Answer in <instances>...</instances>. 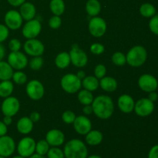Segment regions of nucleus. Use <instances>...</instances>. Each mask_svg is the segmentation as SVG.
Instances as JSON below:
<instances>
[{"label":"nucleus","mask_w":158,"mask_h":158,"mask_svg":"<svg viewBox=\"0 0 158 158\" xmlns=\"http://www.w3.org/2000/svg\"><path fill=\"white\" fill-rule=\"evenodd\" d=\"M93 113L98 118L106 120L114 114V104L113 100L106 95H100L94 99L92 103Z\"/></svg>","instance_id":"f257e3e1"},{"label":"nucleus","mask_w":158,"mask_h":158,"mask_svg":"<svg viewBox=\"0 0 158 158\" xmlns=\"http://www.w3.org/2000/svg\"><path fill=\"white\" fill-rule=\"evenodd\" d=\"M65 158H86L88 150L85 143L79 139H73L65 144L63 148Z\"/></svg>","instance_id":"f03ea898"},{"label":"nucleus","mask_w":158,"mask_h":158,"mask_svg":"<svg viewBox=\"0 0 158 158\" xmlns=\"http://www.w3.org/2000/svg\"><path fill=\"white\" fill-rule=\"evenodd\" d=\"M127 63L132 67H140L144 64L148 58V52L142 46H135L128 51Z\"/></svg>","instance_id":"7ed1b4c3"},{"label":"nucleus","mask_w":158,"mask_h":158,"mask_svg":"<svg viewBox=\"0 0 158 158\" xmlns=\"http://www.w3.org/2000/svg\"><path fill=\"white\" fill-rule=\"evenodd\" d=\"M60 84L65 92L68 94H75L81 88L82 81L75 74L69 73L63 76Z\"/></svg>","instance_id":"20e7f679"},{"label":"nucleus","mask_w":158,"mask_h":158,"mask_svg":"<svg viewBox=\"0 0 158 158\" xmlns=\"http://www.w3.org/2000/svg\"><path fill=\"white\" fill-rule=\"evenodd\" d=\"M35 141L29 137H23L19 140L17 145V151L19 155L25 158H29L35 152Z\"/></svg>","instance_id":"39448f33"},{"label":"nucleus","mask_w":158,"mask_h":158,"mask_svg":"<svg viewBox=\"0 0 158 158\" xmlns=\"http://www.w3.org/2000/svg\"><path fill=\"white\" fill-rule=\"evenodd\" d=\"M89 32L93 36L100 38L103 36L106 31V23L103 19L94 16L89 20L88 25Z\"/></svg>","instance_id":"423d86ee"},{"label":"nucleus","mask_w":158,"mask_h":158,"mask_svg":"<svg viewBox=\"0 0 158 158\" xmlns=\"http://www.w3.org/2000/svg\"><path fill=\"white\" fill-rule=\"evenodd\" d=\"M28 97L33 100H40L43 97L45 89L41 82L36 80H32L27 83L26 87Z\"/></svg>","instance_id":"0eeeda50"},{"label":"nucleus","mask_w":158,"mask_h":158,"mask_svg":"<svg viewBox=\"0 0 158 158\" xmlns=\"http://www.w3.org/2000/svg\"><path fill=\"white\" fill-rule=\"evenodd\" d=\"M69 56L71 63L77 67H84L88 63V56L86 53L77 45L72 46V49L69 52Z\"/></svg>","instance_id":"6e6552de"},{"label":"nucleus","mask_w":158,"mask_h":158,"mask_svg":"<svg viewBox=\"0 0 158 158\" xmlns=\"http://www.w3.org/2000/svg\"><path fill=\"white\" fill-rule=\"evenodd\" d=\"M20 103L15 97H8L4 99L1 105V110L4 116L13 117L19 112Z\"/></svg>","instance_id":"1a4fd4ad"},{"label":"nucleus","mask_w":158,"mask_h":158,"mask_svg":"<svg viewBox=\"0 0 158 158\" xmlns=\"http://www.w3.org/2000/svg\"><path fill=\"white\" fill-rule=\"evenodd\" d=\"M8 63L13 69L21 70L27 66L28 58L25 54L20 51L11 52L8 56Z\"/></svg>","instance_id":"9d476101"},{"label":"nucleus","mask_w":158,"mask_h":158,"mask_svg":"<svg viewBox=\"0 0 158 158\" xmlns=\"http://www.w3.org/2000/svg\"><path fill=\"white\" fill-rule=\"evenodd\" d=\"M134 110L139 117H148L154 112V103L148 98H142L135 103Z\"/></svg>","instance_id":"9b49d317"},{"label":"nucleus","mask_w":158,"mask_h":158,"mask_svg":"<svg viewBox=\"0 0 158 158\" xmlns=\"http://www.w3.org/2000/svg\"><path fill=\"white\" fill-rule=\"evenodd\" d=\"M24 50L31 56H41L45 50L43 43L36 39H29L25 43Z\"/></svg>","instance_id":"f8f14e48"},{"label":"nucleus","mask_w":158,"mask_h":158,"mask_svg":"<svg viewBox=\"0 0 158 158\" xmlns=\"http://www.w3.org/2000/svg\"><path fill=\"white\" fill-rule=\"evenodd\" d=\"M23 20L19 12L14 9L8 11L4 17L6 26L11 30H17L19 29L23 24Z\"/></svg>","instance_id":"ddd939ff"},{"label":"nucleus","mask_w":158,"mask_h":158,"mask_svg":"<svg viewBox=\"0 0 158 158\" xmlns=\"http://www.w3.org/2000/svg\"><path fill=\"white\" fill-rule=\"evenodd\" d=\"M42 26L40 22L38 19H32L27 21V23L23 26V35L25 38L28 39H35V37L40 35L41 32Z\"/></svg>","instance_id":"4468645a"},{"label":"nucleus","mask_w":158,"mask_h":158,"mask_svg":"<svg viewBox=\"0 0 158 158\" xmlns=\"http://www.w3.org/2000/svg\"><path fill=\"white\" fill-rule=\"evenodd\" d=\"M138 86L146 93L156 91L158 87V81L155 77L151 74H143L138 80Z\"/></svg>","instance_id":"2eb2a0df"},{"label":"nucleus","mask_w":158,"mask_h":158,"mask_svg":"<svg viewBox=\"0 0 158 158\" xmlns=\"http://www.w3.org/2000/svg\"><path fill=\"white\" fill-rule=\"evenodd\" d=\"M15 143L13 138L8 135L0 137V156L9 157L15 151Z\"/></svg>","instance_id":"dca6fc26"},{"label":"nucleus","mask_w":158,"mask_h":158,"mask_svg":"<svg viewBox=\"0 0 158 158\" xmlns=\"http://www.w3.org/2000/svg\"><path fill=\"white\" fill-rule=\"evenodd\" d=\"M73 127L76 132L80 135H86L92 129L90 120L86 116H79L76 117L73 122Z\"/></svg>","instance_id":"f3484780"},{"label":"nucleus","mask_w":158,"mask_h":158,"mask_svg":"<svg viewBox=\"0 0 158 158\" xmlns=\"http://www.w3.org/2000/svg\"><path fill=\"white\" fill-rule=\"evenodd\" d=\"M45 140L48 142L49 146L60 147L64 143L65 135L60 130L52 129L48 131Z\"/></svg>","instance_id":"a211bd4d"},{"label":"nucleus","mask_w":158,"mask_h":158,"mask_svg":"<svg viewBox=\"0 0 158 158\" xmlns=\"http://www.w3.org/2000/svg\"><path fill=\"white\" fill-rule=\"evenodd\" d=\"M117 104H118L119 109L122 112L125 113V114H130L132 111H134L135 102H134L132 97H131L128 94H123L119 97Z\"/></svg>","instance_id":"6ab92c4d"},{"label":"nucleus","mask_w":158,"mask_h":158,"mask_svg":"<svg viewBox=\"0 0 158 158\" xmlns=\"http://www.w3.org/2000/svg\"><path fill=\"white\" fill-rule=\"evenodd\" d=\"M19 13L23 19L29 21V20L33 19L34 17L35 16L36 10H35V6L32 3L24 2L20 6Z\"/></svg>","instance_id":"aec40b11"},{"label":"nucleus","mask_w":158,"mask_h":158,"mask_svg":"<svg viewBox=\"0 0 158 158\" xmlns=\"http://www.w3.org/2000/svg\"><path fill=\"white\" fill-rule=\"evenodd\" d=\"M33 122L29 117H24L20 118L16 123L17 131L22 134H28L33 129Z\"/></svg>","instance_id":"412c9836"},{"label":"nucleus","mask_w":158,"mask_h":158,"mask_svg":"<svg viewBox=\"0 0 158 158\" xmlns=\"http://www.w3.org/2000/svg\"><path fill=\"white\" fill-rule=\"evenodd\" d=\"M103 135L100 131L94 130L86 134V142L90 146H97L103 141Z\"/></svg>","instance_id":"4be33fe9"},{"label":"nucleus","mask_w":158,"mask_h":158,"mask_svg":"<svg viewBox=\"0 0 158 158\" xmlns=\"http://www.w3.org/2000/svg\"><path fill=\"white\" fill-rule=\"evenodd\" d=\"M100 86L104 91L112 93L117 88V82L114 78L111 77H104L100 79Z\"/></svg>","instance_id":"5701e85b"},{"label":"nucleus","mask_w":158,"mask_h":158,"mask_svg":"<svg viewBox=\"0 0 158 158\" xmlns=\"http://www.w3.org/2000/svg\"><path fill=\"white\" fill-rule=\"evenodd\" d=\"M13 69L8 62L0 61V80H9L13 75Z\"/></svg>","instance_id":"b1692460"},{"label":"nucleus","mask_w":158,"mask_h":158,"mask_svg":"<svg viewBox=\"0 0 158 158\" xmlns=\"http://www.w3.org/2000/svg\"><path fill=\"white\" fill-rule=\"evenodd\" d=\"M71 63L69 53L67 52H62L56 56L55 59V64L59 69H66Z\"/></svg>","instance_id":"393cba45"},{"label":"nucleus","mask_w":158,"mask_h":158,"mask_svg":"<svg viewBox=\"0 0 158 158\" xmlns=\"http://www.w3.org/2000/svg\"><path fill=\"white\" fill-rule=\"evenodd\" d=\"M101 10V5L98 0H88L86 4V11L89 16H97Z\"/></svg>","instance_id":"a878e982"},{"label":"nucleus","mask_w":158,"mask_h":158,"mask_svg":"<svg viewBox=\"0 0 158 158\" xmlns=\"http://www.w3.org/2000/svg\"><path fill=\"white\" fill-rule=\"evenodd\" d=\"M82 86L84 87L85 89L90 91H95L97 89V88L100 86V83H99L98 79L96 77H92V76H89V77H86L84 79L82 80Z\"/></svg>","instance_id":"bb28decb"},{"label":"nucleus","mask_w":158,"mask_h":158,"mask_svg":"<svg viewBox=\"0 0 158 158\" xmlns=\"http://www.w3.org/2000/svg\"><path fill=\"white\" fill-rule=\"evenodd\" d=\"M14 89V85L12 82L9 80H2L0 83V97L6 98L10 97Z\"/></svg>","instance_id":"cd10ccee"},{"label":"nucleus","mask_w":158,"mask_h":158,"mask_svg":"<svg viewBox=\"0 0 158 158\" xmlns=\"http://www.w3.org/2000/svg\"><path fill=\"white\" fill-rule=\"evenodd\" d=\"M49 8L54 15L60 16L65 11V2L63 0H51Z\"/></svg>","instance_id":"c85d7f7f"},{"label":"nucleus","mask_w":158,"mask_h":158,"mask_svg":"<svg viewBox=\"0 0 158 158\" xmlns=\"http://www.w3.org/2000/svg\"><path fill=\"white\" fill-rule=\"evenodd\" d=\"M140 13L145 18H151L156 14V8L151 3H143L140 7Z\"/></svg>","instance_id":"c756f323"},{"label":"nucleus","mask_w":158,"mask_h":158,"mask_svg":"<svg viewBox=\"0 0 158 158\" xmlns=\"http://www.w3.org/2000/svg\"><path fill=\"white\" fill-rule=\"evenodd\" d=\"M78 100L83 105H90L94 101V96L90 91L87 89H83L78 94Z\"/></svg>","instance_id":"7c9ffc66"},{"label":"nucleus","mask_w":158,"mask_h":158,"mask_svg":"<svg viewBox=\"0 0 158 158\" xmlns=\"http://www.w3.org/2000/svg\"><path fill=\"white\" fill-rule=\"evenodd\" d=\"M49 150V144L46 140H40L35 143V153L40 155H46Z\"/></svg>","instance_id":"2f4dec72"},{"label":"nucleus","mask_w":158,"mask_h":158,"mask_svg":"<svg viewBox=\"0 0 158 158\" xmlns=\"http://www.w3.org/2000/svg\"><path fill=\"white\" fill-rule=\"evenodd\" d=\"M112 62L116 66H122L127 63L126 56L121 52H116L112 56Z\"/></svg>","instance_id":"473e14b6"},{"label":"nucleus","mask_w":158,"mask_h":158,"mask_svg":"<svg viewBox=\"0 0 158 158\" xmlns=\"http://www.w3.org/2000/svg\"><path fill=\"white\" fill-rule=\"evenodd\" d=\"M12 79L13 80L14 83H16L17 85H23L27 81V76L22 71L17 70L16 72L13 73Z\"/></svg>","instance_id":"72a5a7b5"},{"label":"nucleus","mask_w":158,"mask_h":158,"mask_svg":"<svg viewBox=\"0 0 158 158\" xmlns=\"http://www.w3.org/2000/svg\"><path fill=\"white\" fill-rule=\"evenodd\" d=\"M46 156L47 158H65L63 151L58 147H52V148H49Z\"/></svg>","instance_id":"f704fd0d"},{"label":"nucleus","mask_w":158,"mask_h":158,"mask_svg":"<svg viewBox=\"0 0 158 158\" xmlns=\"http://www.w3.org/2000/svg\"><path fill=\"white\" fill-rule=\"evenodd\" d=\"M43 65V59L41 56H34L29 62V66L33 70H39Z\"/></svg>","instance_id":"c9c22d12"},{"label":"nucleus","mask_w":158,"mask_h":158,"mask_svg":"<svg viewBox=\"0 0 158 158\" xmlns=\"http://www.w3.org/2000/svg\"><path fill=\"white\" fill-rule=\"evenodd\" d=\"M76 115L73 111L71 110H66L62 115V119H63V122L66 124H72L73 123L74 120L76 119Z\"/></svg>","instance_id":"e433bc0d"},{"label":"nucleus","mask_w":158,"mask_h":158,"mask_svg":"<svg viewBox=\"0 0 158 158\" xmlns=\"http://www.w3.org/2000/svg\"><path fill=\"white\" fill-rule=\"evenodd\" d=\"M149 28L153 33L158 35V14H155L154 16L151 17L149 22Z\"/></svg>","instance_id":"4c0bfd02"},{"label":"nucleus","mask_w":158,"mask_h":158,"mask_svg":"<svg viewBox=\"0 0 158 158\" xmlns=\"http://www.w3.org/2000/svg\"><path fill=\"white\" fill-rule=\"evenodd\" d=\"M62 24V19L59 15H53L49 20V26L51 29H57Z\"/></svg>","instance_id":"58836bf2"},{"label":"nucleus","mask_w":158,"mask_h":158,"mask_svg":"<svg viewBox=\"0 0 158 158\" xmlns=\"http://www.w3.org/2000/svg\"><path fill=\"white\" fill-rule=\"evenodd\" d=\"M106 73V68L104 65L98 64L94 69V75L97 79H102Z\"/></svg>","instance_id":"ea45409f"},{"label":"nucleus","mask_w":158,"mask_h":158,"mask_svg":"<svg viewBox=\"0 0 158 158\" xmlns=\"http://www.w3.org/2000/svg\"><path fill=\"white\" fill-rule=\"evenodd\" d=\"M105 50L104 46L100 43H94L90 46V52L94 55H100Z\"/></svg>","instance_id":"a19ab883"},{"label":"nucleus","mask_w":158,"mask_h":158,"mask_svg":"<svg viewBox=\"0 0 158 158\" xmlns=\"http://www.w3.org/2000/svg\"><path fill=\"white\" fill-rule=\"evenodd\" d=\"M9 35V29L6 25L0 24V43H3L8 39Z\"/></svg>","instance_id":"79ce46f5"},{"label":"nucleus","mask_w":158,"mask_h":158,"mask_svg":"<svg viewBox=\"0 0 158 158\" xmlns=\"http://www.w3.org/2000/svg\"><path fill=\"white\" fill-rule=\"evenodd\" d=\"M21 42L17 39H12L9 41V48L11 50V52H16L19 51L21 49Z\"/></svg>","instance_id":"37998d69"},{"label":"nucleus","mask_w":158,"mask_h":158,"mask_svg":"<svg viewBox=\"0 0 158 158\" xmlns=\"http://www.w3.org/2000/svg\"><path fill=\"white\" fill-rule=\"evenodd\" d=\"M148 158H158V144L154 145L151 148Z\"/></svg>","instance_id":"c03bdc74"},{"label":"nucleus","mask_w":158,"mask_h":158,"mask_svg":"<svg viewBox=\"0 0 158 158\" xmlns=\"http://www.w3.org/2000/svg\"><path fill=\"white\" fill-rule=\"evenodd\" d=\"M7 127V125L3 123V121H0V137L6 135L8 132Z\"/></svg>","instance_id":"a18cd8bd"},{"label":"nucleus","mask_w":158,"mask_h":158,"mask_svg":"<svg viewBox=\"0 0 158 158\" xmlns=\"http://www.w3.org/2000/svg\"><path fill=\"white\" fill-rule=\"evenodd\" d=\"M40 117H40V114L38 112H35H35H32L30 114V116H29V118H30V120L33 123H37L40 120Z\"/></svg>","instance_id":"49530a36"},{"label":"nucleus","mask_w":158,"mask_h":158,"mask_svg":"<svg viewBox=\"0 0 158 158\" xmlns=\"http://www.w3.org/2000/svg\"><path fill=\"white\" fill-rule=\"evenodd\" d=\"M25 1L26 0H7L9 4H10L12 6H15V7L20 6L22 4L25 2Z\"/></svg>","instance_id":"de8ad7c7"},{"label":"nucleus","mask_w":158,"mask_h":158,"mask_svg":"<svg viewBox=\"0 0 158 158\" xmlns=\"http://www.w3.org/2000/svg\"><path fill=\"white\" fill-rule=\"evenodd\" d=\"M148 99L150 100H151L152 102H155L158 100V94L155 91H152V92L149 93V95H148Z\"/></svg>","instance_id":"09e8293b"},{"label":"nucleus","mask_w":158,"mask_h":158,"mask_svg":"<svg viewBox=\"0 0 158 158\" xmlns=\"http://www.w3.org/2000/svg\"><path fill=\"white\" fill-rule=\"evenodd\" d=\"M83 111L86 115H89V114H91L93 113L92 105H85V106L83 109Z\"/></svg>","instance_id":"8fccbe9b"},{"label":"nucleus","mask_w":158,"mask_h":158,"mask_svg":"<svg viewBox=\"0 0 158 158\" xmlns=\"http://www.w3.org/2000/svg\"><path fill=\"white\" fill-rule=\"evenodd\" d=\"M2 121L5 124L7 125V126H9V125H10L11 123H12V117H9V116H5V117H3Z\"/></svg>","instance_id":"3c124183"},{"label":"nucleus","mask_w":158,"mask_h":158,"mask_svg":"<svg viewBox=\"0 0 158 158\" xmlns=\"http://www.w3.org/2000/svg\"><path fill=\"white\" fill-rule=\"evenodd\" d=\"M5 56H6V49L2 45V43H0V61L3 60Z\"/></svg>","instance_id":"603ef678"},{"label":"nucleus","mask_w":158,"mask_h":158,"mask_svg":"<svg viewBox=\"0 0 158 158\" xmlns=\"http://www.w3.org/2000/svg\"><path fill=\"white\" fill-rule=\"evenodd\" d=\"M76 75L77 76V77H78L80 80H83V79H84L85 77H86V74H85V72H83V70H80L77 72V73L76 74Z\"/></svg>","instance_id":"864d4df0"},{"label":"nucleus","mask_w":158,"mask_h":158,"mask_svg":"<svg viewBox=\"0 0 158 158\" xmlns=\"http://www.w3.org/2000/svg\"><path fill=\"white\" fill-rule=\"evenodd\" d=\"M29 158H47V157H46L45 156H43V155H40V154L35 153V154H33L32 156H30Z\"/></svg>","instance_id":"5fc2aeb1"},{"label":"nucleus","mask_w":158,"mask_h":158,"mask_svg":"<svg viewBox=\"0 0 158 158\" xmlns=\"http://www.w3.org/2000/svg\"><path fill=\"white\" fill-rule=\"evenodd\" d=\"M86 158H103V157H101L100 156H99V155H96V154H94V155L89 156V157H87Z\"/></svg>","instance_id":"6e6d98bb"},{"label":"nucleus","mask_w":158,"mask_h":158,"mask_svg":"<svg viewBox=\"0 0 158 158\" xmlns=\"http://www.w3.org/2000/svg\"><path fill=\"white\" fill-rule=\"evenodd\" d=\"M12 158H25V157H22V156H20V155H18V156H15V157H13Z\"/></svg>","instance_id":"4d7b16f0"},{"label":"nucleus","mask_w":158,"mask_h":158,"mask_svg":"<svg viewBox=\"0 0 158 158\" xmlns=\"http://www.w3.org/2000/svg\"><path fill=\"white\" fill-rule=\"evenodd\" d=\"M0 158H6V157H2V156H0Z\"/></svg>","instance_id":"13d9d810"}]
</instances>
